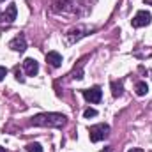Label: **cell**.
<instances>
[{"instance_id":"cell-1","label":"cell","mask_w":152,"mask_h":152,"mask_svg":"<svg viewBox=\"0 0 152 152\" xmlns=\"http://www.w3.org/2000/svg\"><path fill=\"white\" fill-rule=\"evenodd\" d=\"M30 122L34 126H39V127H62L66 124V115H62V113H39V115H34Z\"/></svg>"},{"instance_id":"cell-2","label":"cell","mask_w":152,"mask_h":152,"mask_svg":"<svg viewBox=\"0 0 152 152\" xmlns=\"http://www.w3.org/2000/svg\"><path fill=\"white\" fill-rule=\"evenodd\" d=\"M110 134V126L108 124H96L88 129V136H90V142H101L104 138H108Z\"/></svg>"},{"instance_id":"cell-3","label":"cell","mask_w":152,"mask_h":152,"mask_svg":"<svg viewBox=\"0 0 152 152\" xmlns=\"http://www.w3.org/2000/svg\"><path fill=\"white\" fill-rule=\"evenodd\" d=\"M81 94H83V97L88 101V103H99L101 101V97H103V90H101V87H90V88H85V90H81Z\"/></svg>"},{"instance_id":"cell-4","label":"cell","mask_w":152,"mask_h":152,"mask_svg":"<svg viewBox=\"0 0 152 152\" xmlns=\"http://www.w3.org/2000/svg\"><path fill=\"white\" fill-rule=\"evenodd\" d=\"M152 20L151 12L149 11H138L136 14H134V18L131 20V23H133V27L134 28H140V27H145V25H149Z\"/></svg>"},{"instance_id":"cell-5","label":"cell","mask_w":152,"mask_h":152,"mask_svg":"<svg viewBox=\"0 0 152 152\" xmlns=\"http://www.w3.org/2000/svg\"><path fill=\"white\" fill-rule=\"evenodd\" d=\"M9 48H11V50H14V51L23 53V51L27 50V39H25V36H21V34H20V36H16V37L9 42Z\"/></svg>"},{"instance_id":"cell-6","label":"cell","mask_w":152,"mask_h":152,"mask_svg":"<svg viewBox=\"0 0 152 152\" xmlns=\"http://www.w3.org/2000/svg\"><path fill=\"white\" fill-rule=\"evenodd\" d=\"M23 67H25V71H27L28 76H36L39 73V62L36 58H25Z\"/></svg>"},{"instance_id":"cell-7","label":"cell","mask_w":152,"mask_h":152,"mask_svg":"<svg viewBox=\"0 0 152 152\" xmlns=\"http://www.w3.org/2000/svg\"><path fill=\"white\" fill-rule=\"evenodd\" d=\"M46 62L51 67H60L62 66V55L58 51H48L46 53Z\"/></svg>"},{"instance_id":"cell-8","label":"cell","mask_w":152,"mask_h":152,"mask_svg":"<svg viewBox=\"0 0 152 152\" xmlns=\"http://www.w3.org/2000/svg\"><path fill=\"white\" fill-rule=\"evenodd\" d=\"M16 14H18V9H16V4H11L7 9H5V12H4V20L7 21V23H12L14 20H16Z\"/></svg>"},{"instance_id":"cell-9","label":"cell","mask_w":152,"mask_h":152,"mask_svg":"<svg viewBox=\"0 0 152 152\" xmlns=\"http://www.w3.org/2000/svg\"><path fill=\"white\" fill-rule=\"evenodd\" d=\"M88 28H83V27H78V28H73L71 32H69V36H67V39H69V42H75V41H78V39H81L85 34L83 32H87Z\"/></svg>"},{"instance_id":"cell-10","label":"cell","mask_w":152,"mask_h":152,"mask_svg":"<svg viewBox=\"0 0 152 152\" xmlns=\"http://www.w3.org/2000/svg\"><path fill=\"white\" fill-rule=\"evenodd\" d=\"M134 90H136V96H147V92H149V85L145 83V81H138L136 85H134Z\"/></svg>"},{"instance_id":"cell-11","label":"cell","mask_w":152,"mask_h":152,"mask_svg":"<svg viewBox=\"0 0 152 152\" xmlns=\"http://www.w3.org/2000/svg\"><path fill=\"white\" fill-rule=\"evenodd\" d=\"M112 88H113V90H112L113 97H120V96H122V92H124V90H122V83H120V81H118V83H117V81H112Z\"/></svg>"},{"instance_id":"cell-12","label":"cell","mask_w":152,"mask_h":152,"mask_svg":"<svg viewBox=\"0 0 152 152\" xmlns=\"http://www.w3.org/2000/svg\"><path fill=\"white\" fill-rule=\"evenodd\" d=\"M27 151L28 152H42V147L39 143H36V142H32V143L27 145Z\"/></svg>"},{"instance_id":"cell-13","label":"cell","mask_w":152,"mask_h":152,"mask_svg":"<svg viewBox=\"0 0 152 152\" xmlns=\"http://www.w3.org/2000/svg\"><path fill=\"white\" fill-rule=\"evenodd\" d=\"M96 115H97V110H94V108H87L83 112V117L85 118H90V117H96Z\"/></svg>"},{"instance_id":"cell-14","label":"cell","mask_w":152,"mask_h":152,"mask_svg":"<svg viewBox=\"0 0 152 152\" xmlns=\"http://www.w3.org/2000/svg\"><path fill=\"white\" fill-rule=\"evenodd\" d=\"M14 75H16V80H18V81H25V78H23V75H21L20 67H16V69H14Z\"/></svg>"},{"instance_id":"cell-15","label":"cell","mask_w":152,"mask_h":152,"mask_svg":"<svg viewBox=\"0 0 152 152\" xmlns=\"http://www.w3.org/2000/svg\"><path fill=\"white\" fill-rule=\"evenodd\" d=\"M5 76H7V69H5L4 66H0V81H2Z\"/></svg>"},{"instance_id":"cell-16","label":"cell","mask_w":152,"mask_h":152,"mask_svg":"<svg viewBox=\"0 0 152 152\" xmlns=\"http://www.w3.org/2000/svg\"><path fill=\"white\" fill-rule=\"evenodd\" d=\"M101 152H115V151H113V147H104Z\"/></svg>"},{"instance_id":"cell-17","label":"cell","mask_w":152,"mask_h":152,"mask_svg":"<svg viewBox=\"0 0 152 152\" xmlns=\"http://www.w3.org/2000/svg\"><path fill=\"white\" fill-rule=\"evenodd\" d=\"M127 152H145L143 149H131V151H127Z\"/></svg>"},{"instance_id":"cell-18","label":"cell","mask_w":152,"mask_h":152,"mask_svg":"<svg viewBox=\"0 0 152 152\" xmlns=\"http://www.w3.org/2000/svg\"><path fill=\"white\" fill-rule=\"evenodd\" d=\"M145 4H149V5H152V0H145Z\"/></svg>"},{"instance_id":"cell-19","label":"cell","mask_w":152,"mask_h":152,"mask_svg":"<svg viewBox=\"0 0 152 152\" xmlns=\"http://www.w3.org/2000/svg\"><path fill=\"white\" fill-rule=\"evenodd\" d=\"M0 152H7V151H5V149H4V147H0Z\"/></svg>"},{"instance_id":"cell-20","label":"cell","mask_w":152,"mask_h":152,"mask_svg":"<svg viewBox=\"0 0 152 152\" xmlns=\"http://www.w3.org/2000/svg\"><path fill=\"white\" fill-rule=\"evenodd\" d=\"M0 2H5V0H0Z\"/></svg>"}]
</instances>
